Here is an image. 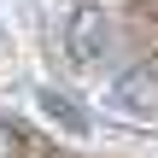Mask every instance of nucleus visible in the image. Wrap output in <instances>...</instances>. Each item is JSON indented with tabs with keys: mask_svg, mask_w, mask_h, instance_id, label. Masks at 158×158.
Instances as JSON below:
<instances>
[{
	"mask_svg": "<svg viewBox=\"0 0 158 158\" xmlns=\"http://www.w3.org/2000/svg\"><path fill=\"white\" fill-rule=\"evenodd\" d=\"M64 47H70V59H76V64L106 59V47H111V18H106L100 6H82V12L70 18V29H64Z\"/></svg>",
	"mask_w": 158,
	"mask_h": 158,
	"instance_id": "obj_1",
	"label": "nucleus"
},
{
	"mask_svg": "<svg viewBox=\"0 0 158 158\" xmlns=\"http://www.w3.org/2000/svg\"><path fill=\"white\" fill-rule=\"evenodd\" d=\"M29 158H70V152H53V147H47V152H41V147H35V152H29Z\"/></svg>",
	"mask_w": 158,
	"mask_h": 158,
	"instance_id": "obj_5",
	"label": "nucleus"
},
{
	"mask_svg": "<svg viewBox=\"0 0 158 158\" xmlns=\"http://www.w3.org/2000/svg\"><path fill=\"white\" fill-rule=\"evenodd\" d=\"M41 111H47V117H59L64 129H88V117H82V111H76L64 94H41Z\"/></svg>",
	"mask_w": 158,
	"mask_h": 158,
	"instance_id": "obj_3",
	"label": "nucleus"
},
{
	"mask_svg": "<svg viewBox=\"0 0 158 158\" xmlns=\"http://www.w3.org/2000/svg\"><path fill=\"white\" fill-rule=\"evenodd\" d=\"M35 147H29V135L18 129V123H0V158H29Z\"/></svg>",
	"mask_w": 158,
	"mask_h": 158,
	"instance_id": "obj_4",
	"label": "nucleus"
},
{
	"mask_svg": "<svg viewBox=\"0 0 158 158\" xmlns=\"http://www.w3.org/2000/svg\"><path fill=\"white\" fill-rule=\"evenodd\" d=\"M117 106L141 111V117H158V64H135L117 76Z\"/></svg>",
	"mask_w": 158,
	"mask_h": 158,
	"instance_id": "obj_2",
	"label": "nucleus"
}]
</instances>
